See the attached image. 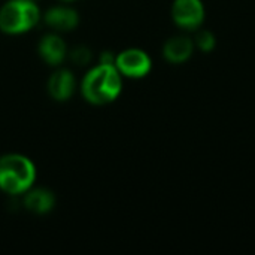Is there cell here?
Returning a JSON list of instances; mask_svg holds the SVG:
<instances>
[{"label":"cell","mask_w":255,"mask_h":255,"mask_svg":"<svg viewBox=\"0 0 255 255\" xmlns=\"http://www.w3.org/2000/svg\"><path fill=\"white\" fill-rule=\"evenodd\" d=\"M121 73L115 64H100L93 67L82 79L81 93L84 99L96 106L114 102L121 93Z\"/></svg>","instance_id":"obj_1"},{"label":"cell","mask_w":255,"mask_h":255,"mask_svg":"<svg viewBox=\"0 0 255 255\" xmlns=\"http://www.w3.org/2000/svg\"><path fill=\"white\" fill-rule=\"evenodd\" d=\"M36 181V167L21 154L0 157V191L9 196L25 194Z\"/></svg>","instance_id":"obj_2"},{"label":"cell","mask_w":255,"mask_h":255,"mask_svg":"<svg viewBox=\"0 0 255 255\" xmlns=\"http://www.w3.org/2000/svg\"><path fill=\"white\" fill-rule=\"evenodd\" d=\"M40 19V10L31 0H9L0 7V31L21 34L31 30Z\"/></svg>","instance_id":"obj_3"},{"label":"cell","mask_w":255,"mask_h":255,"mask_svg":"<svg viewBox=\"0 0 255 255\" xmlns=\"http://www.w3.org/2000/svg\"><path fill=\"white\" fill-rule=\"evenodd\" d=\"M115 67L127 78H143L151 70V58L142 49H126L115 58Z\"/></svg>","instance_id":"obj_4"},{"label":"cell","mask_w":255,"mask_h":255,"mask_svg":"<svg viewBox=\"0 0 255 255\" xmlns=\"http://www.w3.org/2000/svg\"><path fill=\"white\" fill-rule=\"evenodd\" d=\"M172 16L179 27L194 30L203 22L205 9L200 0H175Z\"/></svg>","instance_id":"obj_5"},{"label":"cell","mask_w":255,"mask_h":255,"mask_svg":"<svg viewBox=\"0 0 255 255\" xmlns=\"http://www.w3.org/2000/svg\"><path fill=\"white\" fill-rule=\"evenodd\" d=\"M75 91V76L67 69L55 70L48 79V93L57 102H66Z\"/></svg>","instance_id":"obj_6"},{"label":"cell","mask_w":255,"mask_h":255,"mask_svg":"<svg viewBox=\"0 0 255 255\" xmlns=\"http://www.w3.org/2000/svg\"><path fill=\"white\" fill-rule=\"evenodd\" d=\"M40 58L51 66H58L67 55V48L64 40L58 34H46L40 39L37 46Z\"/></svg>","instance_id":"obj_7"},{"label":"cell","mask_w":255,"mask_h":255,"mask_svg":"<svg viewBox=\"0 0 255 255\" xmlns=\"http://www.w3.org/2000/svg\"><path fill=\"white\" fill-rule=\"evenodd\" d=\"M45 22L57 31H70L73 30L79 22V15L75 9L66 7V6H55L51 7L45 16Z\"/></svg>","instance_id":"obj_8"},{"label":"cell","mask_w":255,"mask_h":255,"mask_svg":"<svg viewBox=\"0 0 255 255\" xmlns=\"http://www.w3.org/2000/svg\"><path fill=\"white\" fill-rule=\"evenodd\" d=\"M55 206V197L54 194L46 188H34L25 191L24 196V208L36 215L48 214Z\"/></svg>","instance_id":"obj_9"},{"label":"cell","mask_w":255,"mask_h":255,"mask_svg":"<svg viewBox=\"0 0 255 255\" xmlns=\"http://www.w3.org/2000/svg\"><path fill=\"white\" fill-rule=\"evenodd\" d=\"M163 54L167 61L179 64L190 58L193 54V42L185 36H176L169 39L163 46Z\"/></svg>","instance_id":"obj_10"},{"label":"cell","mask_w":255,"mask_h":255,"mask_svg":"<svg viewBox=\"0 0 255 255\" xmlns=\"http://www.w3.org/2000/svg\"><path fill=\"white\" fill-rule=\"evenodd\" d=\"M69 57H70V60H72L76 66H87V64L91 61L93 54H91V51H90L87 46L78 45V46L72 48V51L69 52Z\"/></svg>","instance_id":"obj_11"},{"label":"cell","mask_w":255,"mask_h":255,"mask_svg":"<svg viewBox=\"0 0 255 255\" xmlns=\"http://www.w3.org/2000/svg\"><path fill=\"white\" fill-rule=\"evenodd\" d=\"M196 42H197V46H199L202 51H205V52L212 51L214 46H215V37H214V34H212L211 31H208V30L199 31L197 36H196Z\"/></svg>","instance_id":"obj_12"},{"label":"cell","mask_w":255,"mask_h":255,"mask_svg":"<svg viewBox=\"0 0 255 255\" xmlns=\"http://www.w3.org/2000/svg\"><path fill=\"white\" fill-rule=\"evenodd\" d=\"M115 58H117V57H114L112 52L105 51V52H102V55H100V64H115Z\"/></svg>","instance_id":"obj_13"},{"label":"cell","mask_w":255,"mask_h":255,"mask_svg":"<svg viewBox=\"0 0 255 255\" xmlns=\"http://www.w3.org/2000/svg\"><path fill=\"white\" fill-rule=\"evenodd\" d=\"M63 1H72V0H63Z\"/></svg>","instance_id":"obj_14"}]
</instances>
